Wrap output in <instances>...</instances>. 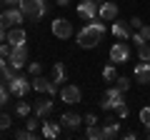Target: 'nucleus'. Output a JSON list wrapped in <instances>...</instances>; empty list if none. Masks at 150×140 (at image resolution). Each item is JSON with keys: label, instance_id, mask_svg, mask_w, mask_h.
I'll return each mask as SVG.
<instances>
[{"label": "nucleus", "instance_id": "1", "mask_svg": "<svg viewBox=\"0 0 150 140\" xmlns=\"http://www.w3.org/2000/svg\"><path fill=\"white\" fill-rule=\"evenodd\" d=\"M103 38H105V23H103V18L100 20L95 18V20H88V25L78 33V45L85 50H93Z\"/></svg>", "mask_w": 150, "mask_h": 140}, {"label": "nucleus", "instance_id": "2", "mask_svg": "<svg viewBox=\"0 0 150 140\" xmlns=\"http://www.w3.org/2000/svg\"><path fill=\"white\" fill-rule=\"evenodd\" d=\"M18 8L23 10V15H28L30 20H43L45 15H48V0H20L18 3Z\"/></svg>", "mask_w": 150, "mask_h": 140}, {"label": "nucleus", "instance_id": "3", "mask_svg": "<svg viewBox=\"0 0 150 140\" xmlns=\"http://www.w3.org/2000/svg\"><path fill=\"white\" fill-rule=\"evenodd\" d=\"M125 103V93L120 90L118 85L115 88H108L105 90V95H103V103H100V108L105 110V113H110V110H115L118 105H123Z\"/></svg>", "mask_w": 150, "mask_h": 140}, {"label": "nucleus", "instance_id": "4", "mask_svg": "<svg viewBox=\"0 0 150 140\" xmlns=\"http://www.w3.org/2000/svg\"><path fill=\"white\" fill-rule=\"evenodd\" d=\"M128 60H130V48H128V43H125V40L112 43V48H110V63L120 65V63H128Z\"/></svg>", "mask_w": 150, "mask_h": 140}, {"label": "nucleus", "instance_id": "5", "mask_svg": "<svg viewBox=\"0 0 150 140\" xmlns=\"http://www.w3.org/2000/svg\"><path fill=\"white\" fill-rule=\"evenodd\" d=\"M30 88H33V80H28V78H23V75H15L10 83H8L10 95H18V98H25Z\"/></svg>", "mask_w": 150, "mask_h": 140}, {"label": "nucleus", "instance_id": "6", "mask_svg": "<svg viewBox=\"0 0 150 140\" xmlns=\"http://www.w3.org/2000/svg\"><path fill=\"white\" fill-rule=\"evenodd\" d=\"M8 63L15 70H23L28 65V45H13V53H10V58H8Z\"/></svg>", "mask_w": 150, "mask_h": 140}, {"label": "nucleus", "instance_id": "7", "mask_svg": "<svg viewBox=\"0 0 150 140\" xmlns=\"http://www.w3.org/2000/svg\"><path fill=\"white\" fill-rule=\"evenodd\" d=\"M23 18H25V15H23L20 8H8L5 13H0V25L10 30V28H15L18 23H23Z\"/></svg>", "mask_w": 150, "mask_h": 140}, {"label": "nucleus", "instance_id": "8", "mask_svg": "<svg viewBox=\"0 0 150 140\" xmlns=\"http://www.w3.org/2000/svg\"><path fill=\"white\" fill-rule=\"evenodd\" d=\"M53 35L60 40H68L70 35H73V23L68 20V18H55L53 20Z\"/></svg>", "mask_w": 150, "mask_h": 140}, {"label": "nucleus", "instance_id": "9", "mask_svg": "<svg viewBox=\"0 0 150 140\" xmlns=\"http://www.w3.org/2000/svg\"><path fill=\"white\" fill-rule=\"evenodd\" d=\"M33 90L45 93V95H55V93H60L58 85H55L50 78H43V75H33Z\"/></svg>", "mask_w": 150, "mask_h": 140}, {"label": "nucleus", "instance_id": "10", "mask_svg": "<svg viewBox=\"0 0 150 140\" xmlns=\"http://www.w3.org/2000/svg\"><path fill=\"white\" fill-rule=\"evenodd\" d=\"M98 13H100V5H98V0H83L80 5H78V15L83 20H95Z\"/></svg>", "mask_w": 150, "mask_h": 140}, {"label": "nucleus", "instance_id": "11", "mask_svg": "<svg viewBox=\"0 0 150 140\" xmlns=\"http://www.w3.org/2000/svg\"><path fill=\"white\" fill-rule=\"evenodd\" d=\"M80 98H83V93H80L78 85H63V88H60V100L68 103V105H78Z\"/></svg>", "mask_w": 150, "mask_h": 140}, {"label": "nucleus", "instance_id": "12", "mask_svg": "<svg viewBox=\"0 0 150 140\" xmlns=\"http://www.w3.org/2000/svg\"><path fill=\"white\" fill-rule=\"evenodd\" d=\"M135 83H140V85H150V63L140 60V63L135 65Z\"/></svg>", "mask_w": 150, "mask_h": 140}, {"label": "nucleus", "instance_id": "13", "mask_svg": "<svg viewBox=\"0 0 150 140\" xmlns=\"http://www.w3.org/2000/svg\"><path fill=\"white\" fill-rule=\"evenodd\" d=\"M33 113H35L38 118H48V115L53 113V100H50V98H43V100H38L35 105H33Z\"/></svg>", "mask_w": 150, "mask_h": 140}, {"label": "nucleus", "instance_id": "14", "mask_svg": "<svg viewBox=\"0 0 150 140\" xmlns=\"http://www.w3.org/2000/svg\"><path fill=\"white\" fill-rule=\"evenodd\" d=\"M118 5H115V3H110V0H105V3H100V13H98V15L103 18V20H115V18H118Z\"/></svg>", "mask_w": 150, "mask_h": 140}, {"label": "nucleus", "instance_id": "15", "mask_svg": "<svg viewBox=\"0 0 150 140\" xmlns=\"http://www.w3.org/2000/svg\"><path fill=\"white\" fill-rule=\"evenodd\" d=\"M8 43L10 45H25L28 43V35H25V30H23V28H10V30H8Z\"/></svg>", "mask_w": 150, "mask_h": 140}, {"label": "nucleus", "instance_id": "16", "mask_svg": "<svg viewBox=\"0 0 150 140\" xmlns=\"http://www.w3.org/2000/svg\"><path fill=\"white\" fill-rule=\"evenodd\" d=\"M120 135V123L118 120H112V118H108L105 120V128H103V138L105 140H115Z\"/></svg>", "mask_w": 150, "mask_h": 140}, {"label": "nucleus", "instance_id": "17", "mask_svg": "<svg viewBox=\"0 0 150 140\" xmlns=\"http://www.w3.org/2000/svg\"><path fill=\"white\" fill-rule=\"evenodd\" d=\"M65 75H68L65 65H63V63H55L53 70H50V80H53L55 85H63V83H65Z\"/></svg>", "mask_w": 150, "mask_h": 140}, {"label": "nucleus", "instance_id": "18", "mask_svg": "<svg viewBox=\"0 0 150 140\" xmlns=\"http://www.w3.org/2000/svg\"><path fill=\"white\" fill-rule=\"evenodd\" d=\"M60 123L65 125L68 130H75V128H80V123H83V118L78 113H63V118H60Z\"/></svg>", "mask_w": 150, "mask_h": 140}, {"label": "nucleus", "instance_id": "19", "mask_svg": "<svg viewBox=\"0 0 150 140\" xmlns=\"http://www.w3.org/2000/svg\"><path fill=\"white\" fill-rule=\"evenodd\" d=\"M112 35L118 40H130V23H112Z\"/></svg>", "mask_w": 150, "mask_h": 140}, {"label": "nucleus", "instance_id": "20", "mask_svg": "<svg viewBox=\"0 0 150 140\" xmlns=\"http://www.w3.org/2000/svg\"><path fill=\"white\" fill-rule=\"evenodd\" d=\"M58 135H60V125L45 118V123H43V138H58Z\"/></svg>", "mask_w": 150, "mask_h": 140}, {"label": "nucleus", "instance_id": "21", "mask_svg": "<svg viewBox=\"0 0 150 140\" xmlns=\"http://www.w3.org/2000/svg\"><path fill=\"white\" fill-rule=\"evenodd\" d=\"M103 78H105V80H118V70H115V63H110V65H105V68H103Z\"/></svg>", "mask_w": 150, "mask_h": 140}, {"label": "nucleus", "instance_id": "22", "mask_svg": "<svg viewBox=\"0 0 150 140\" xmlns=\"http://www.w3.org/2000/svg\"><path fill=\"white\" fill-rule=\"evenodd\" d=\"M85 135H88L90 140H100V138H103V128H98V123H95V125H88Z\"/></svg>", "mask_w": 150, "mask_h": 140}, {"label": "nucleus", "instance_id": "23", "mask_svg": "<svg viewBox=\"0 0 150 140\" xmlns=\"http://www.w3.org/2000/svg\"><path fill=\"white\" fill-rule=\"evenodd\" d=\"M30 110H33V105H30V103H25V100L15 105V113L20 115V118H28V115H30Z\"/></svg>", "mask_w": 150, "mask_h": 140}, {"label": "nucleus", "instance_id": "24", "mask_svg": "<svg viewBox=\"0 0 150 140\" xmlns=\"http://www.w3.org/2000/svg\"><path fill=\"white\" fill-rule=\"evenodd\" d=\"M138 58L145 60V63H150V45L148 43H140L138 45Z\"/></svg>", "mask_w": 150, "mask_h": 140}, {"label": "nucleus", "instance_id": "25", "mask_svg": "<svg viewBox=\"0 0 150 140\" xmlns=\"http://www.w3.org/2000/svg\"><path fill=\"white\" fill-rule=\"evenodd\" d=\"M43 123V118H38V115H33V118H25V128L28 130H33V133H35L38 130V125Z\"/></svg>", "mask_w": 150, "mask_h": 140}, {"label": "nucleus", "instance_id": "26", "mask_svg": "<svg viewBox=\"0 0 150 140\" xmlns=\"http://www.w3.org/2000/svg\"><path fill=\"white\" fill-rule=\"evenodd\" d=\"M15 138H18V140H35L38 135L33 133V130H28V128H23V130H18V133H15Z\"/></svg>", "mask_w": 150, "mask_h": 140}, {"label": "nucleus", "instance_id": "27", "mask_svg": "<svg viewBox=\"0 0 150 140\" xmlns=\"http://www.w3.org/2000/svg\"><path fill=\"white\" fill-rule=\"evenodd\" d=\"M140 125H143L145 130L150 128V108H143V110H140Z\"/></svg>", "mask_w": 150, "mask_h": 140}, {"label": "nucleus", "instance_id": "28", "mask_svg": "<svg viewBox=\"0 0 150 140\" xmlns=\"http://www.w3.org/2000/svg\"><path fill=\"white\" fill-rule=\"evenodd\" d=\"M8 100H10V90H8V88L3 85V80H0V108H3Z\"/></svg>", "mask_w": 150, "mask_h": 140}, {"label": "nucleus", "instance_id": "29", "mask_svg": "<svg viewBox=\"0 0 150 140\" xmlns=\"http://www.w3.org/2000/svg\"><path fill=\"white\" fill-rule=\"evenodd\" d=\"M115 85H118V88H120L123 93H128V88H130V80H128L125 75H118V80H115Z\"/></svg>", "mask_w": 150, "mask_h": 140}, {"label": "nucleus", "instance_id": "30", "mask_svg": "<svg viewBox=\"0 0 150 140\" xmlns=\"http://www.w3.org/2000/svg\"><path fill=\"white\" fill-rule=\"evenodd\" d=\"M10 53H13V45L8 43V40H5V43H0V55H3V58H10Z\"/></svg>", "mask_w": 150, "mask_h": 140}, {"label": "nucleus", "instance_id": "31", "mask_svg": "<svg viewBox=\"0 0 150 140\" xmlns=\"http://www.w3.org/2000/svg\"><path fill=\"white\" fill-rule=\"evenodd\" d=\"M28 70H30V75H40L43 73V65L40 63H28Z\"/></svg>", "mask_w": 150, "mask_h": 140}, {"label": "nucleus", "instance_id": "32", "mask_svg": "<svg viewBox=\"0 0 150 140\" xmlns=\"http://www.w3.org/2000/svg\"><path fill=\"white\" fill-rule=\"evenodd\" d=\"M8 128H10V115L0 113V130H8Z\"/></svg>", "mask_w": 150, "mask_h": 140}, {"label": "nucleus", "instance_id": "33", "mask_svg": "<svg viewBox=\"0 0 150 140\" xmlns=\"http://www.w3.org/2000/svg\"><path fill=\"white\" fill-rule=\"evenodd\" d=\"M115 113H118V118H128L130 110H128V105L123 103V105H118V108H115Z\"/></svg>", "mask_w": 150, "mask_h": 140}, {"label": "nucleus", "instance_id": "34", "mask_svg": "<svg viewBox=\"0 0 150 140\" xmlns=\"http://www.w3.org/2000/svg\"><path fill=\"white\" fill-rule=\"evenodd\" d=\"M143 25H145V23L140 20L138 15H135V18H130V28H133V30H140V28H143Z\"/></svg>", "mask_w": 150, "mask_h": 140}, {"label": "nucleus", "instance_id": "35", "mask_svg": "<svg viewBox=\"0 0 150 140\" xmlns=\"http://www.w3.org/2000/svg\"><path fill=\"white\" fill-rule=\"evenodd\" d=\"M83 123H85V125H95V123H98V118H95L93 113H88L85 118H83Z\"/></svg>", "mask_w": 150, "mask_h": 140}, {"label": "nucleus", "instance_id": "36", "mask_svg": "<svg viewBox=\"0 0 150 140\" xmlns=\"http://www.w3.org/2000/svg\"><path fill=\"white\" fill-rule=\"evenodd\" d=\"M138 33H140V35H143L145 40H150V25H143V28H140Z\"/></svg>", "mask_w": 150, "mask_h": 140}, {"label": "nucleus", "instance_id": "37", "mask_svg": "<svg viewBox=\"0 0 150 140\" xmlns=\"http://www.w3.org/2000/svg\"><path fill=\"white\" fill-rule=\"evenodd\" d=\"M8 65H10V63H8V58H3V55H0V75L8 70Z\"/></svg>", "mask_w": 150, "mask_h": 140}, {"label": "nucleus", "instance_id": "38", "mask_svg": "<svg viewBox=\"0 0 150 140\" xmlns=\"http://www.w3.org/2000/svg\"><path fill=\"white\" fill-rule=\"evenodd\" d=\"M130 38H133V43H135V48H138L140 43H145V38H143V35H140V33H135V35H130Z\"/></svg>", "mask_w": 150, "mask_h": 140}, {"label": "nucleus", "instance_id": "39", "mask_svg": "<svg viewBox=\"0 0 150 140\" xmlns=\"http://www.w3.org/2000/svg\"><path fill=\"white\" fill-rule=\"evenodd\" d=\"M5 40H8V33H5V28L0 25V43H5Z\"/></svg>", "mask_w": 150, "mask_h": 140}, {"label": "nucleus", "instance_id": "40", "mask_svg": "<svg viewBox=\"0 0 150 140\" xmlns=\"http://www.w3.org/2000/svg\"><path fill=\"white\" fill-rule=\"evenodd\" d=\"M125 138H128V140H135V138H138V133H135V130H130V133H125Z\"/></svg>", "mask_w": 150, "mask_h": 140}, {"label": "nucleus", "instance_id": "41", "mask_svg": "<svg viewBox=\"0 0 150 140\" xmlns=\"http://www.w3.org/2000/svg\"><path fill=\"white\" fill-rule=\"evenodd\" d=\"M3 3H5V5H18L20 0H3Z\"/></svg>", "mask_w": 150, "mask_h": 140}, {"label": "nucleus", "instance_id": "42", "mask_svg": "<svg viewBox=\"0 0 150 140\" xmlns=\"http://www.w3.org/2000/svg\"><path fill=\"white\" fill-rule=\"evenodd\" d=\"M68 3H70V0H58V5H63V8L68 5Z\"/></svg>", "mask_w": 150, "mask_h": 140}, {"label": "nucleus", "instance_id": "43", "mask_svg": "<svg viewBox=\"0 0 150 140\" xmlns=\"http://www.w3.org/2000/svg\"><path fill=\"white\" fill-rule=\"evenodd\" d=\"M145 135H148V138H150V128H148V133H145Z\"/></svg>", "mask_w": 150, "mask_h": 140}, {"label": "nucleus", "instance_id": "44", "mask_svg": "<svg viewBox=\"0 0 150 140\" xmlns=\"http://www.w3.org/2000/svg\"><path fill=\"white\" fill-rule=\"evenodd\" d=\"M98 3H105V0H98Z\"/></svg>", "mask_w": 150, "mask_h": 140}, {"label": "nucleus", "instance_id": "45", "mask_svg": "<svg viewBox=\"0 0 150 140\" xmlns=\"http://www.w3.org/2000/svg\"><path fill=\"white\" fill-rule=\"evenodd\" d=\"M0 5H3V0H0Z\"/></svg>", "mask_w": 150, "mask_h": 140}, {"label": "nucleus", "instance_id": "46", "mask_svg": "<svg viewBox=\"0 0 150 140\" xmlns=\"http://www.w3.org/2000/svg\"><path fill=\"white\" fill-rule=\"evenodd\" d=\"M0 80H3V75H0Z\"/></svg>", "mask_w": 150, "mask_h": 140}]
</instances>
